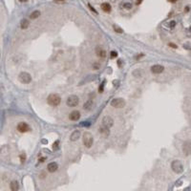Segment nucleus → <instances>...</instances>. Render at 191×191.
<instances>
[{"label": "nucleus", "instance_id": "nucleus-1", "mask_svg": "<svg viewBox=\"0 0 191 191\" xmlns=\"http://www.w3.org/2000/svg\"><path fill=\"white\" fill-rule=\"evenodd\" d=\"M47 102H48L49 105H51L53 107H56V106H58L60 104L61 98L57 94H51L47 98Z\"/></svg>", "mask_w": 191, "mask_h": 191}, {"label": "nucleus", "instance_id": "nucleus-2", "mask_svg": "<svg viewBox=\"0 0 191 191\" xmlns=\"http://www.w3.org/2000/svg\"><path fill=\"white\" fill-rule=\"evenodd\" d=\"M94 143V137L92 136L91 133L85 132L83 134V144L86 148H91Z\"/></svg>", "mask_w": 191, "mask_h": 191}, {"label": "nucleus", "instance_id": "nucleus-3", "mask_svg": "<svg viewBox=\"0 0 191 191\" xmlns=\"http://www.w3.org/2000/svg\"><path fill=\"white\" fill-rule=\"evenodd\" d=\"M171 168H172V170H173L175 173H177V174H181V173L183 171V165H182V163H181L179 160H175V161L172 162V163H171Z\"/></svg>", "mask_w": 191, "mask_h": 191}, {"label": "nucleus", "instance_id": "nucleus-4", "mask_svg": "<svg viewBox=\"0 0 191 191\" xmlns=\"http://www.w3.org/2000/svg\"><path fill=\"white\" fill-rule=\"evenodd\" d=\"M79 103V98L78 96H75V95H71L67 98V100H66V104L69 106V107H76L78 106Z\"/></svg>", "mask_w": 191, "mask_h": 191}, {"label": "nucleus", "instance_id": "nucleus-5", "mask_svg": "<svg viewBox=\"0 0 191 191\" xmlns=\"http://www.w3.org/2000/svg\"><path fill=\"white\" fill-rule=\"evenodd\" d=\"M18 79L21 83H24V84H29L31 81H32V76L27 73V72H21L18 76Z\"/></svg>", "mask_w": 191, "mask_h": 191}, {"label": "nucleus", "instance_id": "nucleus-6", "mask_svg": "<svg viewBox=\"0 0 191 191\" xmlns=\"http://www.w3.org/2000/svg\"><path fill=\"white\" fill-rule=\"evenodd\" d=\"M125 100L121 98H114L112 99L111 101V106L112 107H115V108H122L125 106Z\"/></svg>", "mask_w": 191, "mask_h": 191}, {"label": "nucleus", "instance_id": "nucleus-7", "mask_svg": "<svg viewBox=\"0 0 191 191\" xmlns=\"http://www.w3.org/2000/svg\"><path fill=\"white\" fill-rule=\"evenodd\" d=\"M102 125L107 127V128H111V127L114 125V119L110 117V116H105L102 118Z\"/></svg>", "mask_w": 191, "mask_h": 191}, {"label": "nucleus", "instance_id": "nucleus-8", "mask_svg": "<svg viewBox=\"0 0 191 191\" xmlns=\"http://www.w3.org/2000/svg\"><path fill=\"white\" fill-rule=\"evenodd\" d=\"M16 129H17L20 133H26V132H28V131L31 130L30 126H29L26 122H23V121H22V122H19V123L17 124Z\"/></svg>", "mask_w": 191, "mask_h": 191}, {"label": "nucleus", "instance_id": "nucleus-9", "mask_svg": "<svg viewBox=\"0 0 191 191\" xmlns=\"http://www.w3.org/2000/svg\"><path fill=\"white\" fill-rule=\"evenodd\" d=\"M182 152L185 156H189L191 154V142L186 141L182 144Z\"/></svg>", "mask_w": 191, "mask_h": 191}, {"label": "nucleus", "instance_id": "nucleus-10", "mask_svg": "<svg viewBox=\"0 0 191 191\" xmlns=\"http://www.w3.org/2000/svg\"><path fill=\"white\" fill-rule=\"evenodd\" d=\"M164 70V67L162 65H159V64H156V65H153L151 67V72L153 74H156V75H159L161 73H162Z\"/></svg>", "mask_w": 191, "mask_h": 191}, {"label": "nucleus", "instance_id": "nucleus-11", "mask_svg": "<svg viewBox=\"0 0 191 191\" xmlns=\"http://www.w3.org/2000/svg\"><path fill=\"white\" fill-rule=\"evenodd\" d=\"M96 54H97V56L99 57V58H105L106 55H107L106 51L101 47H97L96 48Z\"/></svg>", "mask_w": 191, "mask_h": 191}, {"label": "nucleus", "instance_id": "nucleus-12", "mask_svg": "<svg viewBox=\"0 0 191 191\" xmlns=\"http://www.w3.org/2000/svg\"><path fill=\"white\" fill-rule=\"evenodd\" d=\"M69 118H70L71 120H73V121L78 120V119L80 118V112H79V111H77V110L71 112V114L69 115Z\"/></svg>", "mask_w": 191, "mask_h": 191}, {"label": "nucleus", "instance_id": "nucleus-13", "mask_svg": "<svg viewBox=\"0 0 191 191\" xmlns=\"http://www.w3.org/2000/svg\"><path fill=\"white\" fill-rule=\"evenodd\" d=\"M57 169H58V165H57V163L54 162H50V163L47 165V170H48L50 173H54V172H55Z\"/></svg>", "mask_w": 191, "mask_h": 191}, {"label": "nucleus", "instance_id": "nucleus-14", "mask_svg": "<svg viewBox=\"0 0 191 191\" xmlns=\"http://www.w3.org/2000/svg\"><path fill=\"white\" fill-rule=\"evenodd\" d=\"M79 138H80V131L79 130H75L70 136V141L71 142H77Z\"/></svg>", "mask_w": 191, "mask_h": 191}, {"label": "nucleus", "instance_id": "nucleus-15", "mask_svg": "<svg viewBox=\"0 0 191 191\" xmlns=\"http://www.w3.org/2000/svg\"><path fill=\"white\" fill-rule=\"evenodd\" d=\"M93 105H94V102H93V100L92 99H88L85 103H84V105H83V108L86 110V111H90L92 108H93Z\"/></svg>", "mask_w": 191, "mask_h": 191}, {"label": "nucleus", "instance_id": "nucleus-16", "mask_svg": "<svg viewBox=\"0 0 191 191\" xmlns=\"http://www.w3.org/2000/svg\"><path fill=\"white\" fill-rule=\"evenodd\" d=\"M10 189H11L12 191H17V190L19 189V184H18V182H17L16 181H11V183H10Z\"/></svg>", "mask_w": 191, "mask_h": 191}, {"label": "nucleus", "instance_id": "nucleus-17", "mask_svg": "<svg viewBox=\"0 0 191 191\" xmlns=\"http://www.w3.org/2000/svg\"><path fill=\"white\" fill-rule=\"evenodd\" d=\"M29 25H30V21L28 19H26V18H24V19H22L20 21V27H21L22 30H26L29 27Z\"/></svg>", "mask_w": 191, "mask_h": 191}, {"label": "nucleus", "instance_id": "nucleus-18", "mask_svg": "<svg viewBox=\"0 0 191 191\" xmlns=\"http://www.w3.org/2000/svg\"><path fill=\"white\" fill-rule=\"evenodd\" d=\"M98 132L100 134H102L103 136H108V134H109V128H107V127H105V126L102 125L101 128L98 129Z\"/></svg>", "mask_w": 191, "mask_h": 191}, {"label": "nucleus", "instance_id": "nucleus-19", "mask_svg": "<svg viewBox=\"0 0 191 191\" xmlns=\"http://www.w3.org/2000/svg\"><path fill=\"white\" fill-rule=\"evenodd\" d=\"M101 9H102L104 12L109 13V12H111V5H110L109 3H102V4H101Z\"/></svg>", "mask_w": 191, "mask_h": 191}, {"label": "nucleus", "instance_id": "nucleus-20", "mask_svg": "<svg viewBox=\"0 0 191 191\" xmlns=\"http://www.w3.org/2000/svg\"><path fill=\"white\" fill-rule=\"evenodd\" d=\"M39 15H40V12L36 10V11H34V12L30 15V18H31V19H36V18L39 17Z\"/></svg>", "mask_w": 191, "mask_h": 191}, {"label": "nucleus", "instance_id": "nucleus-21", "mask_svg": "<svg viewBox=\"0 0 191 191\" xmlns=\"http://www.w3.org/2000/svg\"><path fill=\"white\" fill-rule=\"evenodd\" d=\"M92 68L94 69V70H98L99 68H100V64L98 62H94L93 64H92Z\"/></svg>", "mask_w": 191, "mask_h": 191}, {"label": "nucleus", "instance_id": "nucleus-22", "mask_svg": "<svg viewBox=\"0 0 191 191\" xmlns=\"http://www.w3.org/2000/svg\"><path fill=\"white\" fill-rule=\"evenodd\" d=\"M113 28H114L115 32H117V33H119V34L123 33V30H122L121 28H119L118 26H117V25H113Z\"/></svg>", "mask_w": 191, "mask_h": 191}, {"label": "nucleus", "instance_id": "nucleus-23", "mask_svg": "<svg viewBox=\"0 0 191 191\" xmlns=\"http://www.w3.org/2000/svg\"><path fill=\"white\" fill-rule=\"evenodd\" d=\"M58 144H59V142H58V141H56V142L53 144V148H54V150H57V149H58Z\"/></svg>", "mask_w": 191, "mask_h": 191}, {"label": "nucleus", "instance_id": "nucleus-24", "mask_svg": "<svg viewBox=\"0 0 191 191\" xmlns=\"http://www.w3.org/2000/svg\"><path fill=\"white\" fill-rule=\"evenodd\" d=\"M123 7H124L125 9H131V8H132V4H131V3H125V4L123 5Z\"/></svg>", "mask_w": 191, "mask_h": 191}, {"label": "nucleus", "instance_id": "nucleus-25", "mask_svg": "<svg viewBox=\"0 0 191 191\" xmlns=\"http://www.w3.org/2000/svg\"><path fill=\"white\" fill-rule=\"evenodd\" d=\"M110 55H111V57H112V58H114V57H117V56H118V53H117L116 51H112Z\"/></svg>", "mask_w": 191, "mask_h": 191}, {"label": "nucleus", "instance_id": "nucleus-26", "mask_svg": "<svg viewBox=\"0 0 191 191\" xmlns=\"http://www.w3.org/2000/svg\"><path fill=\"white\" fill-rule=\"evenodd\" d=\"M103 87H104V83H102V84L100 85V87L98 88V91H99V93H102V92H103Z\"/></svg>", "mask_w": 191, "mask_h": 191}, {"label": "nucleus", "instance_id": "nucleus-27", "mask_svg": "<svg viewBox=\"0 0 191 191\" xmlns=\"http://www.w3.org/2000/svg\"><path fill=\"white\" fill-rule=\"evenodd\" d=\"M20 158H21V162H25V160H26V156H25V154L21 155V156H20Z\"/></svg>", "mask_w": 191, "mask_h": 191}, {"label": "nucleus", "instance_id": "nucleus-28", "mask_svg": "<svg viewBox=\"0 0 191 191\" xmlns=\"http://www.w3.org/2000/svg\"><path fill=\"white\" fill-rule=\"evenodd\" d=\"M175 25H176V22H175V21H171V22H169V26H170L171 28H173Z\"/></svg>", "mask_w": 191, "mask_h": 191}, {"label": "nucleus", "instance_id": "nucleus-29", "mask_svg": "<svg viewBox=\"0 0 191 191\" xmlns=\"http://www.w3.org/2000/svg\"><path fill=\"white\" fill-rule=\"evenodd\" d=\"M89 8H90V9H91V10H92V11H93V12H94L95 14H97V11H96V10L94 9V7H92L91 5H89Z\"/></svg>", "mask_w": 191, "mask_h": 191}, {"label": "nucleus", "instance_id": "nucleus-30", "mask_svg": "<svg viewBox=\"0 0 191 191\" xmlns=\"http://www.w3.org/2000/svg\"><path fill=\"white\" fill-rule=\"evenodd\" d=\"M169 45H170L172 48H175V49H177V47H178L177 45H175V44H173V43H169Z\"/></svg>", "mask_w": 191, "mask_h": 191}, {"label": "nucleus", "instance_id": "nucleus-31", "mask_svg": "<svg viewBox=\"0 0 191 191\" xmlns=\"http://www.w3.org/2000/svg\"><path fill=\"white\" fill-rule=\"evenodd\" d=\"M44 160H45V158H41V159H40V162H44Z\"/></svg>", "mask_w": 191, "mask_h": 191}, {"label": "nucleus", "instance_id": "nucleus-32", "mask_svg": "<svg viewBox=\"0 0 191 191\" xmlns=\"http://www.w3.org/2000/svg\"><path fill=\"white\" fill-rule=\"evenodd\" d=\"M19 1H21V2H25V1H27V0H19Z\"/></svg>", "mask_w": 191, "mask_h": 191}, {"label": "nucleus", "instance_id": "nucleus-33", "mask_svg": "<svg viewBox=\"0 0 191 191\" xmlns=\"http://www.w3.org/2000/svg\"><path fill=\"white\" fill-rule=\"evenodd\" d=\"M171 2H175V1H177V0H170Z\"/></svg>", "mask_w": 191, "mask_h": 191}, {"label": "nucleus", "instance_id": "nucleus-34", "mask_svg": "<svg viewBox=\"0 0 191 191\" xmlns=\"http://www.w3.org/2000/svg\"><path fill=\"white\" fill-rule=\"evenodd\" d=\"M59 1H64V0H59Z\"/></svg>", "mask_w": 191, "mask_h": 191}]
</instances>
